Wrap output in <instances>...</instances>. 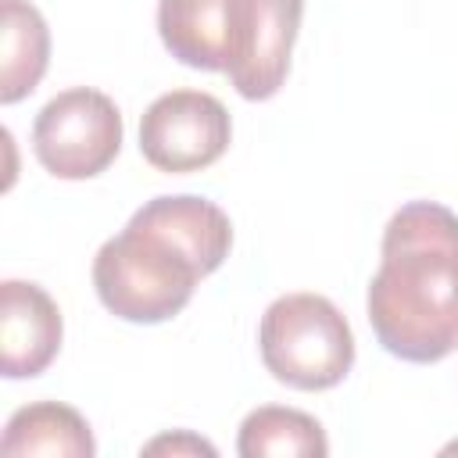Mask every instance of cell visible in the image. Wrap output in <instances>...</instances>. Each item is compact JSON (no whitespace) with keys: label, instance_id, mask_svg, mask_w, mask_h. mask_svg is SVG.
I'll list each match as a JSON object with an SVG mask.
<instances>
[{"label":"cell","instance_id":"obj_1","mask_svg":"<svg viewBox=\"0 0 458 458\" xmlns=\"http://www.w3.org/2000/svg\"><path fill=\"white\" fill-rule=\"evenodd\" d=\"M369 322L386 354L415 365L458 347V215L437 200L397 208L369 283Z\"/></svg>","mask_w":458,"mask_h":458},{"label":"cell","instance_id":"obj_2","mask_svg":"<svg viewBox=\"0 0 458 458\" xmlns=\"http://www.w3.org/2000/svg\"><path fill=\"white\" fill-rule=\"evenodd\" d=\"M197 279H204L200 265L157 225L143 222L140 215L111 236L93 258V286L100 304L140 326H157L179 315Z\"/></svg>","mask_w":458,"mask_h":458},{"label":"cell","instance_id":"obj_3","mask_svg":"<svg viewBox=\"0 0 458 458\" xmlns=\"http://www.w3.org/2000/svg\"><path fill=\"white\" fill-rule=\"evenodd\" d=\"M265 369L293 390H329L354 365V333L322 293L276 297L258 329Z\"/></svg>","mask_w":458,"mask_h":458},{"label":"cell","instance_id":"obj_4","mask_svg":"<svg viewBox=\"0 0 458 458\" xmlns=\"http://www.w3.org/2000/svg\"><path fill=\"white\" fill-rule=\"evenodd\" d=\"M32 150L57 179H93L122 150V111L107 93L72 86L39 107Z\"/></svg>","mask_w":458,"mask_h":458},{"label":"cell","instance_id":"obj_5","mask_svg":"<svg viewBox=\"0 0 458 458\" xmlns=\"http://www.w3.org/2000/svg\"><path fill=\"white\" fill-rule=\"evenodd\" d=\"M233 140L229 111L204 89L161 93L140 118V154L161 172H200Z\"/></svg>","mask_w":458,"mask_h":458},{"label":"cell","instance_id":"obj_6","mask_svg":"<svg viewBox=\"0 0 458 458\" xmlns=\"http://www.w3.org/2000/svg\"><path fill=\"white\" fill-rule=\"evenodd\" d=\"M301 14L304 0H240L236 50L225 68L240 97L268 100L279 93L290 72Z\"/></svg>","mask_w":458,"mask_h":458},{"label":"cell","instance_id":"obj_7","mask_svg":"<svg viewBox=\"0 0 458 458\" xmlns=\"http://www.w3.org/2000/svg\"><path fill=\"white\" fill-rule=\"evenodd\" d=\"M61 308L39 283H0V369L7 379L39 376L61 351Z\"/></svg>","mask_w":458,"mask_h":458},{"label":"cell","instance_id":"obj_8","mask_svg":"<svg viewBox=\"0 0 458 458\" xmlns=\"http://www.w3.org/2000/svg\"><path fill=\"white\" fill-rule=\"evenodd\" d=\"M240 0H157L165 50L186 68L225 72L236 50Z\"/></svg>","mask_w":458,"mask_h":458},{"label":"cell","instance_id":"obj_9","mask_svg":"<svg viewBox=\"0 0 458 458\" xmlns=\"http://www.w3.org/2000/svg\"><path fill=\"white\" fill-rule=\"evenodd\" d=\"M143 222L157 225L165 236H172L197 265L204 276H211L233 247V225L229 215L211 204L208 197L193 193H175V197H154L136 211Z\"/></svg>","mask_w":458,"mask_h":458},{"label":"cell","instance_id":"obj_10","mask_svg":"<svg viewBox=\"0 0 458 458\" xmlns=\"http://www.w3.org/2000/svg\"><path fill=\"white\" fill-rule=\"evenodd\" d=\"M0 451L7 458H25V454H57V458H93L97 444L89 433V422L61 404V401H36L18 408L7 426Z\"/></svg>","mask_w":458,"mask_h":458},{"label":"cell","instance_id":"obj_11","mask_svg":"<svg viewBox=\"0 0 458 458\" xmlns=\"http://www.w3.org/2000/svg\"><path fill=\"white\" fill-rule=\"evenodd\" d=\"M50 61V29L29 0H0V104L29 97Z\"/></svg>","mask_w":458,"mask_h":458},{"label":"cell","instance_id":"obj_12","mask_svg":"<svg viewBox=\"0 0 458 458\" xmlns=\"http://www.w3.org/2000/svg\"><path fill=\"white\" fill-rule=\"evenodd\" d=\"M236 451L243 458H322L329 454V440L308 411L261 404L240 422Z\"/></svg>","mask_w":458,"mask_h":458},{"label":"cell","instance_id":"obj_13","mask_svg":"<svg viewBox=\"0 0 458 458\" xmlns=\"http://www.w3.org/2000/svg\"><path fill=\"white\" fill-rule=\"evenodd\" d=\"M143 451H147V454H165V451H172V454H208V458H215V447H211L208 440L193 437V433H172V437H157V440H150Z\"/></svg>","mask_w":458,"mask_h":458}]
</instances>
